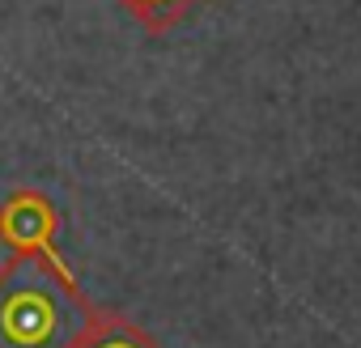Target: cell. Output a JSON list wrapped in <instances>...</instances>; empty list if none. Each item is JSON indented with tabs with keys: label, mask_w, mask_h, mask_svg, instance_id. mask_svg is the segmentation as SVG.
Returning a JSON list of instances; mask_svg holds the SVG:
<instances>
[{
	"label": "cell",
	"mask_w": 361,
	"mask_h": 348,
	"mask_svg": "<svg viewBox=\"0 0 361 348\" xmlns=\"http://www.w3.org/2000/svg\"><path fill=\"white\" fill-rule=\"evenodd\" d=\"M98 306L39 255L0 263V348H73Z\"/></svg>",
	"instance_id": "cell-1"
},
{
	"label": "cell",
	"mask_w": 361,
	"mask_h": 348,
	"mask_svg": "<svg viewBox=\"0 0 361 348\" xmlns=\"http://www.w3.org/2000/svg\"><path fill=\"white\" fill-rule=\"evenodd\" d=\"M0 238H5L13 251L22 255H39L51 272H60L68 285H77L73 268L60 259V213L56 204L43 196V192H30V187H18L5 204H0Z\"/></svg>",
	"instance_id": "cell-2"
},
{
	"label": "cell",
	"mask_w": 361,
	"mask_h": 348,
	"mask_svg": "<svg viewBox=\"0 0 361 348\" xmlns=\"http://www.w3.org/2000/svg\"><path fill=\"white\" fill-rule=\"evenodd\" d=\"M73 348H161V344L145 327H136L132 318L94 310L90 323L81 327V335L73 340Z\"/></svg>",
	"instance_id": "cell-3"
},
{
	"label": "cell",
	"mask_w": 361,
	"mask_h": 348,
	"mask_svg": "<svg viewBox=\"0 0 361 348\" xmlns=\"http://www.w3.org/2000/svg\"><path fill=\"white\" fill-rule=\"evenodd\" d=\"M119 5L149 30V35H161L170 30L174 22H183L192 5H200V0H119Z\"/></svg>",
	"instance_id": "cell-4"
}]
</instances>
